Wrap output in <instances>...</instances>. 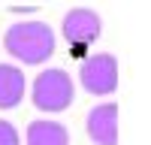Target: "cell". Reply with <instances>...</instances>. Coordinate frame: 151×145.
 <instances>
[{
  "mask_svg": "<svg viewBox=\"0 0 151 145\" xmlns=\"http://www.w3.org/2000/svg\"><path fill=\"white\" fill-rule=\"evenodd\" d=\"M100 27H103V21H100V15L94 9L88 6H79V9H70L64 15V24H60V30H64L67 42L76 45L82 52L85 45H91L97 36H100Z\"/></svg>",
  "mask_w": 151,
  "mask_h": 145,
  "instance_id": "4",
  "label": "cell"
},
{
  "mask_svg": "<svg viewBox=\"0 0 151 145\" xmlns=\"http://www.w3.org/2000/svg\"><path fill=\"white\" fill-rule=\"evenodd\" d=\"M73 79L67 70H42L40 76L33 79L30 88V100L40 112H64L73 103Z\"/></svg>",
  "mask_w": 151,
  "mask_h": 145,
  "instance_id": "2",
  "label": "cell"
},
{
  "mask_svg": "<svg viewBox=\"0 0 151 145\" xmlns=\"http://www.w3.org/2000/svg\"><path fill=\"white\" fill-rule=\"evenodd\" d=\"M24 97V72L12 64H0V109L18 106Z\"/></svg>",
  "mask_w": 151,
  "mask_h": 145,
  "instance_id": "7",
  "label": "cell"
},
{
  "mask_svg": "<svg viewBox=\"0 0 151 145\" xmlns=\"http://www.w3.org/2000/svg\"><path fill=\"white\" fill-rule=\"evenodd\" d=\"M88 136L97 145H118V103H100L88 112Z\"/></svg>",
  "mask_w": 151,
  "mask_h": 145,
  "instance_id": "5",
  "label": "cell"
},
{
  "mask_svg": "<svg viewBox=\"0 0 151 145\" xmlns=\"http://www.w3.org/2000/svg\"><path fill=\"white\" fill-rule=\"evenodd\" d=\"M3 45L21 64H42L55 55V30L45 21H18L6 30Z\"/></svg>",
  "mask_w": 151,
  "mask_h": 145,
  "instance_id": "1",
  "label": "cell"
},
{
  "mask_svg": "<svg viewBox=\"0 0 151 145\" xmlns=\"http://www.w3.org/2000/svg\"><path fill=\"white\" fill-rule=\"evenodd\" d=\"M27 145H70V133L64 124L58 121H48V118H40L27 127V136H24Z\"/></svg>",
  "mask_w": 151,
  "mask_h": 145,
  "instance_id": "6",
  "label": "cell"
},
{
  "mask_svg": "<svg viewBox=\"0 0 151 145\" xmlns=\"http://www.w3.org/2000/svg\"><path fill=\"white\" fill-rule=\"evenodd\" d=\"M0 145H21L18 130L9 124V121H0Z\"/></svg>",
  "mask_w": 151,
  "mask_h": 145,
  "instance_id": "8",
  "label": "cell"
},
{
  "mask_svg": "<svg viewBox=\"0 0 151 145\" xmlns=\"http://www.w3.org/2000/svg\"><path fill=\"white\" fill-rule=\"evenodd\" d=\"M40 3H9V12H36Z\"/></svg>",
  "mask_w": 151,
  "mask_h": 145,
  "instance_id": "9",
  "label": "cell"
},
{
  "mask_svg": "<svg viewBox=\"0 0 151 145\" xmlns=\"http://www.w3.org/2000/svg\"><path fill=\"white\" fill-rule=\"evenodd\" d=\"M79 79H82V88L88 94H97V97H106L118 88V60L115 55H91L82 60V70H79Z\"/></svg>",
  "mask_w": 151,
  "mask_h": 145,
  "instance_id": "3",
  "label": "cell"
}]
</instances>
